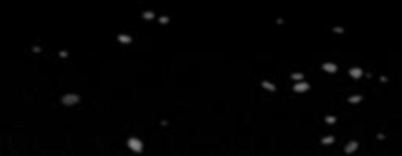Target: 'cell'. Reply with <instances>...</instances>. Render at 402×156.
Masks as SVG:
<instances>
[{"label": "cell", "mask_w": 402, "mask_h": 156, "mask_svg": "<svg viewBox=\"0 0 402 156\" xmlns=\"http://www.w3.org/2000/svg\"><path fill=\"white\" fill-rule=\"evenodd\" d=\"M261 86L265 88L267 92H277V86H275L273 82H269V80H263V82H261Z\"/></svg>", "instance_id": "cell-6"}, {"label": "cell", "mask_w": 402, "mask_h": 156, "mask_svg": "<svg viewBox=\"0 0 402 156\" xmlns=\"http://www.w3.org/2000/svg\"><path fill=\"white\" fill-rule=\"evenodd\" d=\"M128 148L130 150H134V152H141L143 150V143L140 139H135V137H130L128 139Z\"/></svg>", "instance_id": "cell-2"}, {"label": "cell", "mask_w": 402, "mask_h": 156, "mask_svg": "<svg viewBox=\"0 0 402 156\" xmlns=\"http://www.w3.org/2000/svg\"><path fill=\"white\" fill-rule=\"evenodd\" d=\"M359 102H363V96H351L349 98V103H359Z\"/></svg>", "instance_id": "cell-12"}, {"label": "cell", "mask_w": 402, "mask_h": 156, "mask_svg": "<svg viewBox=\"0 0 402 156\" xmlns=\"http://www.w3.org/2000/svg\"><path fill=\"white\" fill-rule=\"evenodd\" d=\"M324 121H326L328 125H333V123H335V121H338V119H335V117H333V115H326V119H324Z\"/></svg>", "instance_id": "cell-13"}, {"label": "cell", "mask_w": 402, "mask_h": 156, "mask_svg": "<svg viewBox=\"0 0 402 156\" xmlns=\"http://www.w3.org/2000/svg\"><path fill=\"white\" fill-rule=\"evenodd\" d=\"M333 143H335V137H332V135H328V137L322 139V144H333Z\"/></svg>", "instance_id": "cell-11"}, {"label": "cell", "mask_w": 402, "mask_h": 156, "mask_svg": "<svg viewBox=\"0 0 402 156\" xmlns=\"http://www.w3.org/2000/svg\"><path fill=\"white\" fill-rule=\"evenodd\" d=\"M322 70L324 72H338V64L335 63H324L322 64Z\"/></svg>", "instance_id": "cell-5"}, {"label": "cell", "mask_w": 402, "mask_h": 156, "mask_svg": "<svg viewBox=\"0 0 402 156\" xmlns=\"http://www.w3.org/2000/svg\"><path fill=\"white\" fill-rule=\"evenodd\" d=\"M363 74H365V72L359 69V66H353V69H349V76H351V78H355V80H359V78L363 76Z\"/></svg>", "instance_id": "cell-4"}, {"label": "cell", "mask_w": 402, "mask_h": 156, "mask_svg": "<svg viewBox=\"0 0 402 156\" xmlns=\"http://www.w3.org/2000/svg\"><path fill=\"white\" fill-rule=\"evenodd\" d=\"M333 33H343V27H333Z\"/></svg>", "instance_id": "cell-15"}, {"label": "cell", "mask_w": 402, "mask_h": 156, "mask_svg": "<svg viewBox=\"0 0 402 156\" xmlns=\"http://www.w3.org/2000/svg\"><path fill=\"white\" fill-rule=\"evenodd\" d=\"M141 18H143V20H155V12H151V10H145V12L141 14Z\"/></svg>", "instance_id": "cell-10"}, {"label": "cell", "mask_w": 402, "mask_h": 156, "mask_svg": "<svg viewBox=\"0 0 402 156\" xmlns=\"http://www.w3.org/2000/svg\"><path fill=\"white\" fill-rule=\"evenodd\" d=\"M290 78L294 80V82H302V80H304V74H302V72H292Z\"/></svg>", "instance_id": "cell-9"}, {"label": "cell", "mask_w": 402, "mask_h": 156, "mask_svg": "<svg viewBox=\"0 0 402 156\" xmlns=\"http://www.w3.org/2000/svg\"><path fill=\"white\" fill-rule=\"evenodd\" d=\"M118 41L122 43V45H130V43H131V37L126 35V33H120V35H118Z\"/></svg>", "instance_id": "cell-8"}, {"label": "cell", "mask_w": 402, "mask_h": 156, "mask_svg": "<svg viewBox=\"0 0 402 156\" xmlns=\"http://www.w3.org/2000/svg\"><path fill=\"white\" fill-rule=\"evenodd\" d=\"M292 90H294L296 94H304V92L310 90V84L304 82V80H302V82H294V88H292Z\"/></svg>", "instance_id": "cell-3"}, {"label": "cell", "mask_w": 402, "mask_h": 156, "mask_svg": "<svg viewBox=\"0 0 402 156\" xmlns=\"http://www.w3.org/2000/svg\"><path fill=\"white\" fill-rule=\"evenodd\" d=\"M159 21H161V24H167V21H169V18H167V16H161Z\"/></svg>", "instance_id": "cell-14"}, {"label": "cell", "mask_w": 402, "mask_h": 156, "mask_svg": "<svg viewBox=\"0 0 402 156\" xmlns=\"http://www.w3.org/2000/svg\"><path fill=\"white\" fill-rule=\"evenodd\" d=\"M79 102H80V96L79 94H65L63 98H61L63 106H77Z\"/></svg>", "instance_id": "cell-1"}, {"label": "cell", "mask_w": 402, "mask_h": 156, "mask_svg": "<svg viewBox=\"0 0 402 156\" xmlns=\"http://www.w3.org/2000/svg\"><path fill=\"white\" fill-rule=\"evenodd\" d=\"M357 146H359V143H357V140H351V143H347V146H345V152H347V154L355 152V150H357Z\"/></svg>", "instance_id": "cell-7"}]
</instances>
